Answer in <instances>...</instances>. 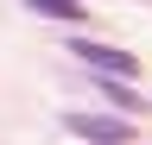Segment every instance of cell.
<instances>
[{
	"label": "cell",
	"mask_w": 152,
	"mask_h": 145,
	"mask_svg": "<svg viewBox=\"0 0 152 145\" xmlns=\"http://www.w3.org/2000/svg\"><path fill=\"white\" fill-rule=\"evenodd\" d=\"M64 126H70V139H83V145H127L133 139V120H121V114H70Z\"/></svg>",
	"instance_id": "obj_2"
},
{
	"label": "cell",
	"mask_w": 152,
	"mask_h": 145,
	"mask_svg": "<svg viewBox=\"0 0 152 145\" xmlns=\"http://www.w3.org/2000/svg\"><path fill=\"white\" fill-rule=\"evenodd\" d=\"M26 13H38V19H57V25H70V32H83V0H19Z\"/></svg>",
	"instance_id": "obj_3"
},
{
	"label": "cell",
	"mask_w": 152,
	"mask_h": 145,
	"mask_svg": "<svg viewBox=\"0 0 152 145\" xmlns=\"http://www.w3.org/2000/svg\"><path fill=\"white\" fill-rule=\"evenodd\" d=\"M70 50H76V63L102 69V76H114V82L140 76V57H133V50H121V44H102V38H83V32H76V38H70Z\"/></svg>",
	"instance_id": "obj_1"
}]
</instances>
